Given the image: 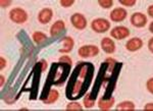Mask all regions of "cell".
I'll return each instance as SVG.
<instances>
[{
    "label": "cell",
    "mask_w": 153,
    "mask_h": 111,
    "mask_svg": "<svg viewBox=\"0 0 153 111\" xmlns=\"http://www.w3.org/2000/svg\"><path fill=\"white\" fill-rule=\"evenodd\" d=\"M101 48L105 53L112 54L115 51V43L110 38L105 37L101 40Z\"/></svg>",
    "instance_id": "cell-10"
},
{
    "label": "cell",
    "mask_w": 153,
    "mask_h": 111,
    "mask_svg": "<svg viewBox=\"0 0 153 111\" xmlns=\"http://www.w3.org/2000/svg\"><path fill=\"white\" fill-rule=\"evenodd\" d=\"M117 111H134L135 110V104L132 101H124V102L120 103L117 108Z\"/></svg>",
    "instance_id": "cell-16"
},
{
    "label": "cell",
    "mask_w": 153,
    "mask_h": 111,
    "mask_svg": "<svg viewBox=\"0 0 153 111\" xmlns=\"http://www.w3.org/2000/svg\"><path fill=\"white\" fill-rule=\"evenodd\" d=\"M147 13H148V16H149L153 18V5H150L147 8Z\"/></svg>",
    "instance_id": "cell-28"
},
{
    "label": "cell",
    "mask_w": 153,
    "mask_h": 111,
    "mask_svg": "<svg viewBox=\"0 0 153 111\" xmlns=\"http://www.w3.org/2000/svg\"><path fill=\"white\" fill-rule=\"evenodd\" d=\"M0 4H1L2 8H4V7H7V6L10 5L11 1H4V0H1V1H0Z\"/></svg>",
    "instance_id": "cell-25"
},
{
    "label": "cell",
    "mask_w": 153,
    "mask_h": 111,
    "mask_svg": "<svg viewBox=\"0 0 153 111\" xmlns=\"http://www.w3.org/2000/svg\"><path fill=\"white\" fill-rule=\"evenodd\" d=\"M3 84H4V76L1 75V87L3 86Z\"/></svg>",
    "instance_id": "cell-31"
},
{
    "label": "cell",
    "mask_w": 153,
    "mask_h": 111,
    "mask_svg": "<svg viewBox=\"0 0 153 111\" xmlns=\"http://www.w3.org/2000/svg\"><path fill=\"white\" fill-rule=\"evenodd\" d=\"M59 62H63V63H66V64H70L71 65L73 64V60L70 56H66V55H63L62 57L59 58Z\"/></svg>",
    "instance_id": "cell-23"
},
{
    "label": "cell",
    "mask_w": 153,
    "mask_h": 111,
    "mask_svg": "<svg viewBox=\"0 0 153 111\" xmlns=\"http://www.w3.org/2000/svg\"><path fill=\"white\" fill-rule=\"evenodd\" d=\"M148 49H149L150 52L153 53V38H151L148 41Z\"/></svg>",
    "instance_id": "cell-27"
},
{
    "label": "cell",
    "mask_w": 153,
    "mask_h": 111,
    "mask_svg": "<svg viewBox=\"0 0 153 111\" xmlns=\"http://www.w3.org/2000/svg\"><path fill=\"white\" fill-rule=\"evenodd\" d=\"M146 88L148 90V92L151 93L153 95V78H150L146 83Z\"/></svg>",
    "instance_id": "cell-24"
},
{
    "label": "cell",
    "mask_w": 153,
    "mask_h": 111,
    "mask_svg": "<svg viewBox=\"0 0 153 111\" xmlns=\"http://www.w3.org/2000/svg\"><path fill=\"white\" fill-rule=\"evenodd\" d=\"M94 76V66L90 62H80L76 66L66 88L68 99L76 100L87 93Z\"/></svg>",
    "instance_id": "cell-1"
},
{
    "label": "cell",
    "mask_w": 153,
    "mask_h": 111,
    "mask_svg": "<svg viewBox=\"0 0 153 111\" xmlns=\"http://www.w3.org/2000/svg\"><path fill=\"white\" fill-rule=\"evenodd\" d=\"M120 3L126 7H133L136 4L135 0H120Z\"/></svg>",
    "instance_id": "cell-21"
},
{
    "label": "cell",
    "mask_w": 153,
    "mask_h": 111,
    "mask_svg": "<svg viewBox=\"0 0 153 111\" xmlns=\"http://www.w3.org/2000/svg\"><path fill=\"white\" fill-rule=\"evenodd\" d=\"M91 29L98 34L106 33L110 29V23L106 18H95L91 23Z\"/></svg>",
    "instance_id": "cell-3"
},
{
    "label": "cell",
    "mask_w": 153,
    "mask_h": 111,
    "mask_svg": "<svg viewBox=\"0 0 153 111\" xmlns=\"http://www.w3.org/2000/svg\"><path fill=\"white\" fill-rule=\"evenodd\" d=\"M149 32H150V33H152V34H153V21L149 24Z\"/></svg>",
    "instance_id": "cell-30"
},
{
    "label": "cell",
    "mask_w": 153,
    "mask_h": 111,
    "mask_svg": "<svg viewBox=\"0 0 153 111\" xmlns=\"http://www.w3.org/2000/svg\"><path fill=\"white\" fill-rule=\"evenodd\" d=\"M78 54L83 58L94 57L99 54V48L96 45H84L78 50Z\"/></svg>",
    "instance_id": "cell-4"
},
{
    "label": "cell",
    "mask_w": 153,
    "mask_h": 111,
    "mask_svg": "<svg viewBox=\"0 0 153 111\" xmlns=\"http://www.w3.org/2000/svg\"><path fill=\"white\" fill-rule=\"evenodd\" d=\"M115 102V99L113 97H109V98H106V97H102L98 100V107H99L100 110H109L110 108L112 107L113 104Z\"/></svg>",
    "instance_id": "cell-12"
},
{
    "label": "cell",
    "mask_w": 153,
    "mask_h": 111,
    "mask_svg": "<svg viewBox=\"0 0 153 111\" xmlns=\"http://www.w3.org/2000/svg\"><path fill=\"white\" fill-rule=\"evenodd\" d=\"M66 110L68 111H82L83 107L80 103H76V102H71L70 104H68L66 106Z\"/></svg>",
    "instance_id": "cell-19"
},
{
    "label": "cell",
    "mask_w": 153,
    "mask_h": 111,
    "mask_svg": "<svg viewBox=\"0 0 153 111\" xmlns=\"http://www.w3.org/2000/svg\"><path fill=\"white\" fill-rule=\"evenodd\" d=\"M32 38H33V40L36 44H42L43 42L47 40V36L44 33H42V32H34L33 35H32Z\"/></svg>",
    "instance_id": "cell-17"
},
{
    "label": "cell",
    "mask_w": 153,
    "mask_h": 111,
    "mask_svg": "<svg viewBox=\"0 0 153 111\" xmlns=\"http://www.w3.org/2000/svg\"><path fill=\"white\" fill-rule=\"evenodd\" d=\"M0 61H1V66H0V68H1V70H3V68L5 67L6 61H5V59H4L3 57H1V58H0Z\"/></svg>",
    "instance_id": "cell-29"
},
{
    "label": "cell",
    "mask_w": 153,
    "mask_h": 111,
    "mask_svg": "<svg viewBox=\"0 0 153 111\" xmlns=\"http://www.w3.org/2000/svg\"><path fill=\"white\" fill-rule=\"evenodd\" d=\"M59 3H60V5L62 7L68 8V7H71L75 3V0H61V1H59Z\"/></svg>",
    "instance_id": "cell-22"
},
{
    "label": "cell",
    "mask_w": 153,
    "mask_h": 111,
    "mask_svg": "<svg viewBox=\"0 0 153 111\" xmlns=\"http://www.w3.org/2000/svg\"><path fill=\"white\" fill-rule=\"evenodd\" d=\"M52 18H53V11L50 8H43L38 14V21L42 24H46L50 23Z\"/></svg>",
    "instance_id": "cell-9"
},
{
    "label": "cell",
    "mask_w": 153,
    "mask_h": 111,
    "mask_svg": "<svg viewBox=\"0 0 153 111\" xmlns=\"http://www.w3.org/2000/svg\"><path fill=\"white\" fill-rule=\"evenodd\" d=\"M63 47L61 49H59V52L60 53H70L73 50L74 46H75V41L71 37L66 36L62 39Z\"/></svg>",
    "instance_id": "cell-14"
},
{
    "label": "cell",
    "mask_w": 153,
    "mask_h": 111,
    "mask_svg": "<svg viewBox=\"0 0 153 111\" xmlns=\"http://www.w3.org/2000/svg\"><path fill=\"white\" fill-rule=\"evenodd\" d=\"M95 101L96 99L94 97H92V95H91V93H88L87 95L85 96V98H84V105H85V107L89 109V108H92L93 106L95 105Z\"/></svg>",
    "instance_id": "cell-18"
},
{
    "label": "cell",
    "mask_w": 153,
    "mask_h": 111,
    "mask_svg": "<svg viewBox=\"0 0 153 111\" xmlns=\"http://www.w3.org/2000/svg\"><path fill=\"white\" fill-rule=\"evenodd\" d=\"M9 18L14 24H25L28 21V13L23 8L16 7L9 11Z\"/></svg>",
    "instance_id": "cell-2"
},
{
    "label": "cell",
    "mask_w": 153,
    "mask_h": 111,
    "mask_svg": "<svg viewBox=\"0 0 153 111\" xmlns=\"http://www.w3.org/2000/svg\"><path fill=\"white\" fill-rule=\"evenodd\" d=\"M65 30V23L63 21H55L50 28V35L52 37H56L60 35L63 31Z\"/></svg>",
    "instance_id": "cell-13"
},
{
    "label": "cell",
    "mask_w": 153,
    "mask_h": 111,
    "mask_svg": "<svg viewBox=\"0 0 153 111\" xmlns=\"http://www.w3.org/2000/svg\"><path fill=\"white\" fill-rule=\"evenodd\" d=\"M145 111H153V103H148L144 107Z\"/></svg>",
    "instance_id": "cell-26"
},
{
    "label": "cell",
    "mask_w": 153,
    "mask_h": 111,
    "mask_svg": "<svg viewBox=\"0 0 153 111\" xmlns=\"http://www.w3.org/2000/svg\"><path fill=\"white\" fill-rule=\"evenodd\" d=\"M58 97H59V93L57 90H50L47 98L42 100H43V102L45 104H53V103H55L58 100Z\"/></svg>",
    "instance_id": "cell-15"
},
{
    "label": "cell",
    "mask_w": 153,
    "mask_h": 111,
    "mask_svg": "<svg viewBox=\"0 0 153 111\" xmlns=\"http://www.w3.org/2000/svg\"><path fill=\"white\" fill-rule=\"evenodd\" d=\"M143 47V41L140 38H132L126 43V48L128 51L135 52V51L140 50Z\"/></svg>",
    "instance_id": "cell-11"
},
{
    "label": "cell",
    "mask_w": 153,
    "mask_h": 111,
    "mask_svg": "<svg viewBox=\"0 0 153 111\" xmlns=\"http://www.w3.org/2000/svg\"><path fill=\"white\" fill-rule=\"evenodd\" d=\"M71 23L76 30H85L87 27V19L82 13H74L71 18Z\"/></svg>",
    "instance_id": "cell-7"
},
{
    "label": "cell",
    "mask_w": 153,
    "mask_h": 111,
    "mask_svg": "<svg viewBox=\"0 0 153 111\" xmlns=\"http://www.w3.org/2000/svg\"><path fill=\"white\" fill-rule=\"evenodd\" d=\"M98 4H99L102 8L108 9V8H110V7H112L113 1L112 0H99V1H98Z\"/></svg>",
    "instance_id": "cell-20"
},
{
    "label": "cell",
    "mask_w": 153,
    "mask_h": 111,
    "mask_svg": "<svg viewBox=\"0 0 153 111\" xmlns=\"http://www.w3.org/2000/svg\"><path fill=\"white\" fill-rule=\"evenodd\" d=\"M128 11L123 7H117V8L112 9V11L110 12V19L114 23H120V21H125L127 18Z\"/></svg>",
    "instance_id": "cell-8"
},
{
    "label": "cell",
    "mask_w": 153,
    "mask_h": 111,
    "mask_svg": "<svg viewBox=\"0 0 153 111\" xmlns=\"http://www.w3.org/2000/svg\"><path fill=\"white\" fill-rule=\"evenodd\" d=\"M131 32L130 30L127 28V27H124V26H118V27H115L111 30L110 32V36L112 37L113 39L115 40H124V39L128 38L130 36Z\"/></svg>",
    "instance_id": "cell-5"
},
{
    "label": "cell",
    "mask_w": 153,
    "mask_h": 111,
    "mask_svg": "<svg viewBox=\"0 0 153 111\" xmlns=\"http://www.w3.org/2000/svg\"><path fill=\"white\" fill-rule=\"evenodd\" d=\"M130 21L135 28H144L147 24V16L142 12H134L131 16Z\"/></svg>",
    "instance_id": "cell-6"
}]
</instances>
